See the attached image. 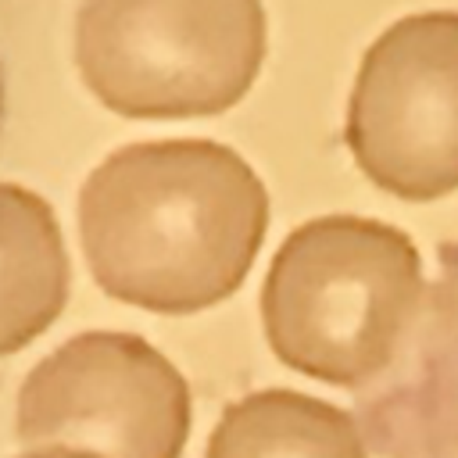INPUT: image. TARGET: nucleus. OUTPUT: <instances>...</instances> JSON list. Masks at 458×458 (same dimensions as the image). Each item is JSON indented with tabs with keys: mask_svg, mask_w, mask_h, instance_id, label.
<instances>
[{
	"mask_svg": "<svg viewBox=\"0 0 458 458\" xmlns=\"http://www.w3.org/2000/svg\"><path fill=\"white\" fill-rule=\"evenodd\" d=\"M190 429L182 376L140 336L82 333L18 390V437L100 458H179Z\"/></svg>",
	"mask_w": 458,
	"mask_h": 458,
	"instance_id": "4",
	"label": "nucleus"
},
{
	"mask_svg": "<svg viewBox=\"0 0 458 458\" xmlns=\"http://www.w3.org/2000/svg\"><path fill=\"white\" fill-rule=\"evenodd\" d=\"M347 143L361 172L404 200L458 186V14H415L376 39L351 93Z\"/></svg>",
	"mask_w": 458,
	"mask_h": 458,
	"instance_id": "5",
	"label": "nucleus"
},
{
	"mask_svg": "<svg viewBox=\"0 0 458 458\" xmlns=\"http://www.w3.org/2000/svg\"><path fill=\"white\" fill-rule=\"evenodd\" d=\"M426 354L411 365V386L376 408V440L397 454L458 458V283L437 301Z\"/></svg>",
	"mask_w": 458,
	"mask_h": 458,
	"instance_id": "8",
	"label": "nucleus"
},
{
	"mask_svg": "<svg viewBox=\"0 0 458 458\" xmlns=\"http://www.w3.org/2000/svg\"><path fill=\"white\" fill-rule=\"evenodd\" d=\"M208 458H365V444L340 408L293 390H265L222 415Z\"/></svg>",
	"mask_w": 458,
	"mask_h": 458,
	"instance_id": "7",
	"label": "nucleus"
},
{
	"mask_svg": "<svg viewBox=\"0 0 458 458\" xmlns=\"http://www.w3.org/2000/svg\"><path fill=\"white\" fill-rule=\"evenodd\" d=\"M21 458H100V454H89V451H75V447H39V451H29Z\"/></svg>",
	"mask_w": 458,
	"mask_h": 458,
	"instance_id": "9",
	"label": "nucleus"
},
{
	"mask_svg": "<svg viewBox=\"0 0 458 458\" xmlns=\"http://www.w3.org/2000/svg\"><path fill=\"white\" fill-rule=\"evenodd\" d=\"M258 0H82L75 57L86 86L129 118H204L258 75Z\"/></svg>",
	"mask_w": 458,
	"mask_h": 458,
	"instance_id": "3",
	"label": "nucleus"
},
{
	"mask_svg": "<svg viewBox=\"0 0 458 458\" xmlns=\"http://www.w3.org/2000/svg\"><path fill=\"white\" fill-rule=\"evenodd\" d=\"M68 258L54 211L0 182V354L25 347L64 308Z\"/></svg>",
	"mask_w": 458,
	"mask_h": 458,
	"instance_id": "6",
	"label": "nucleus"
},
{
	"mask_svg": "<svg viewBox=\"0 0 458 458\" xmlns=\"http://www.w3.org/2000/svg\"><path fill=\"white\" fill-rule=\"evenodd\" d=\"M419 254L383 222L333 215L279 247L261 293L272 351L326 383L379 376L419 308Z\"/></svg>",
	"mask_w": 458,
	"mask_h": 458,
	"instance_id": "2",
	"label": "nucleus"
},
{
	"mask_svg": "<svg viewBox=\"0 0 458 458\" xmlns=\"http://www.w3.org/2000/svg\"><path fill=\"white\" fill-rule=\"evenodd\" d=\"M250 165L208 140L136 143L82 186L79 229L97 283L129 304L182 315L229 297L265 236Z\"/></svg>",
	"mask_w": 458,
	"mask_h": 458,
	"instance_id": "1",
	"label": "nucleus"
}]
</instances>
